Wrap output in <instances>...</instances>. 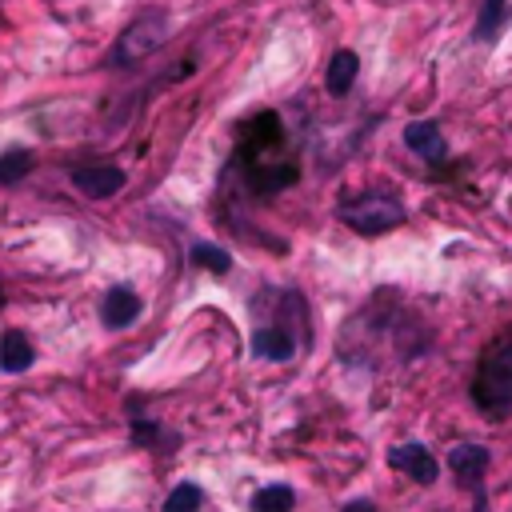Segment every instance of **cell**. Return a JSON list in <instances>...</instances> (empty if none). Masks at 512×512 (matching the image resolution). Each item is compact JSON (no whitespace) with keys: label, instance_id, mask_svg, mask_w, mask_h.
<instances>
[{"label":"cell","instance_id":"ba28073f","mask_svg":"<svg viewBox=\"0 0 512 512\" xmlns=\"http://www.w3.org/2000/svg\"><path fill=\"white\" fill-rule=\"evenodd\" d=\"M136 316H140V296L124 284H116L100 304V320L108 328H128V324H136Z\"/></svg>","mask_w":512,"mask_h":512},{"label":"cell","instance_id":"9c48e42d","mask_svg":"<svg viewBox=\"0 0 512 512\" xmlns=\"http://www.w3.org/2000/svg\"><path fill=\"white\" fill-rule=\"evenodd\" d=\"M292 352H296V340H292L288 328L264 324V328L252 332V356H260V360H288Z\"/></svg>","mask_w":512,"mask_h":512},{"label":"cell","instance_id":"4fadbf2b","mask_svg":"<svg viewBox=\"0 0 512 512\" xmlns=\"http://www.w3.org/2000/svg\"><path fill=\"white\" fill-rule=\"evenodd\" d=\"M296 508V492L288 484H268L252 496V512H292Z\"/></svg>","mask_w":512,"mask_h":512},{"label":"cell","instance_id":"2e32d148","mask_svg":"<svg viewBox=\"0 0 512 512\" xmlns=\"http://www.w3.org/2000/svg\"><path fill=\"white\" fill-rule=\"evenodd\" d=\"M188 260L192 264H200V268H212V272H228L232 268V256L224 252V248H216V244H192V252H188Z\"/></svg>","mask_w":512,"mask_h":512},{"label":"cell","instance_id":"7c38bea8","mask_svg":"<svg viewBox=\"0 0 512 512\" xmlns=\"http://www.w3.org/2000/svg\"><path fill=\"white\" fill-rule=\"evenodd\" d=\"M504 24H508V0H484L476 16V40H496Z\"/></svg>","mask_w":512,"mask_h":512},{"label":"cell","instance_id":"277c9868","mask_svg":"<svg viewBox=\"0 0 512 512\" xmlns=\"http://www.w3.org/2000/svg\"><path fill=\"white\" fill-rule=\"evenodd\" d=\"M448 468H452V476L476 496V512H488L484 508V472H488V448H480V444H456L452 452H448Z\"/></svg>","mask_w":512,"mask_h":512},{"label":"cell","instance_id":"30bf717a","mask_svg":"<svg viewBox=\"0 0 512 512\" xmlns=\"http://www.w3.org/2000/svg\"><path fill=\"white\" fill-rule=\"evenodd\" d=\"M356 72H360V56H356L352 48H340V52H332V60H328V72H324V84H328V92H332V96H348V92H352V80H356Z\"/></svg>","mask_w":512,"mask_h":512},{"label":"cell","instance_id":"5b68a950","mask_svg":"<svg viewBox=\"0 0 512 512\" xmlns=\"http://www.w3.org/2000/svg\"><path fill=\"white\" fill-rule=\"evenodd\" d=\"M388 464H392V468H400L404 476H412L416 484H432V480L440 476V464H436V460H432V452H428L424 444H416V440L396 444V448L388 452Z\"/></svg>","mask_w":512,"mask_h":512},{"label":"cell","instance_id":"3957f363","mask_svg":"<svg viewBox=\"0 0 512 512\" xmlns=\"http://www.w3.org/2000/svg\"><path fill=\"white\" fill-rule=\"evenodd\" d=\"M164 36H168V16L164 12H144V16H136L124 32H120V40H116V48H112V64L116 68H128V64H140L148 52H156L160 44H164Z\"/></svg>","mask_w":512,"mask_h":512},{"label":"cell","instance_id":"8fae6325","mask_svg":"<svg viewBox=\"0 0 512 512\" xmlns=\"http://www.w3.org/2000/svg\"><path fill=\"white\" fill-rule=\"evenodd\" d=\"M32 360H36V352H32L24 332L12 328V332L0 336V368L4 372H24V368H32Z\"/></svg>","mask_w":512,"mask_h":512},{"label":"cell","instance_id":"7a4b0ae2","mask_svg":"<svg viewBox=\"0 0 512 512\" xmlns=\"http://www.w3.org/2000/svg\"><path fill=\"white\" fill-rule=\"evenodd\" d=\"M340 220L360 236H380L404 224V204L388 192H360L340 204Z\"/></svg>","mask_w":512,"mask_h":512},{"label":"cell","instance_id":"5bb4252c","mask_svg":"<svg viewBox=\"0 0 512 512\" xmlns=\"http://www.w3.org/2000/svg\"><path fill=\"white\" fill-rule=\"evenodd\" d=\"M32 164H36V156H32L28 148H8V152H0V184L24 180V176L32 172Z\"/></svg>","mask_w":512,"mask_h":512},{"label":"cell","instance_id":"e0dca14e","mask_svg":"<svg viewBox=\"0 0 512 512\" xmlns=\"http://www.w3.org/2000/svg\"><path fill=\"white\" fill-rule=\"evenodd\" d=\"M344 512H376V504L372 500H352V504H344Z\"/></svg>","mask_w":512,"mask_h":512},{"label":"cell","instance_id":"9a60e30c","mask_svg":"<svg viewBox=\"0 0 512 512\" xmlns=\"http://www.w3.org/2000/svg\"><path fill=\"white\" fill-rule=\"evenodd\" d=\"M204 504V492H200V484H176L172 492H168V500H164V512H196Z\"/></svg>","mask_w":512,"mask_h":512},{"label":"cell","instance_id":"52a82bcc","mask_svg":"<svg viewBox=\"0 0 512 512\" xmlns=\"http://www.w3.org/2000/svg\"><path fill=\"white\" fill-rule=\"evenodd\" d=\"M404 144H408L420 160H428V164H440V160L448 156V144H444V136H440V124H432V120H412V124L404 128Z\"/></svg>","mask_w":512,"mask_h":512},{"label":"cell","instance_id":"8992f818","mask_svg":"<svg viewBox=\"0 0 512 512\" xmlns=\"http://www.w3.org/2000/svg\"><path fill=\"white\" fill-rule=\"evenodd\" d=\"M72 184L92 196V200H104V196H116L124 188V172L116 164H88V168H76L72 172Z\"/></svg>","mask_w":512,"mask_h":512},{"label":"cell","instance_id":"6da1fadb","mask_svg":"<svg viewBox=\"0 0 512 512\" xmlns=\"http://www.w3.org/2000/svg\"><path fill=\"white\" fill-rule=\"evenodd\" d=\"M472 400L484 416L500 420L512 412V328L500 332L476 360V380H472Z\"/></svg>","mask_w":512,"mask_h":512}]
</instances>
